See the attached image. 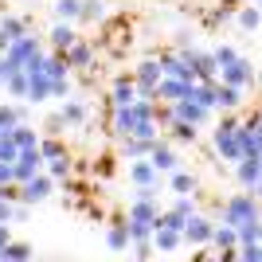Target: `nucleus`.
Returning <instances> with one entry per match:
<instances>
[{"label": "nucleus", "mask_w": 262, "mask_h": 262, "mask_svg": "<svg viewBox=\"0 0 262 262\" xmlns=\"http://www.w3.org/2000/svg\"><path fill=\"white\" fill-rule=\"evenodd\" d=\"M239 102H243V90H239V86H227V82H215V110L231 114V110H239Z\"/></svg>", "instance_id": "f3484780"}, {"label": "nucleus", "mask_w": 262, "mask_h": 262, "mask_svg": "<svg viewBox=\"0 0 262 262\" xmlns=\"http://www.w3.org/2000/svg\"><path fill=\"white\" fill-rule=\"evenodd\" d=\"M168 137H172V141H180V145H192V141H196V121L176 118L172 125H168Z\"/></svg>", "instance_id": "5701e85b"}, {"label": "nucleus", "mask_w": 262, "mask_h": 262, "mask_svg": "<svg viewBox=\"0 0 262 262\" xmlns=\"http://www.w3.org/2000/svg\"><path fill=\"white\" fill-rule=\"evenodd\" d=\"M254 215H262V208H258V196H254V192L231 196L227 204H223V219H227L231 227H235V223H243V219H254Z\"/></svg>", "instance_id": "f03ea898"}, {"label": "nucleus", "mask_w": 262, "mask_h": 262, "mask_svg": "<svg viewBox=\"0 0 262 262\" xmlns=\"http://www.w3.org/2000/svg\"><path fill=\"white\" fill-rule=\"evenodd\" d=\"M0 28H4V32H8L12 39H20V35H28V24H24V20H16V16H4V20H0Z\"/></svg>", "instance_id": "72a5a7b5"}, {"label": "nucleus", "mask_w": 262, "mask_h": 262, "mask_svg": "<svg viewBox=\"0 0 262 262\" xmlns=\"http://www.w3.org/2000/svg\"><path fill=\"white\" fill-rule=\"evenodd\" d=\"M137 121H141V114H137V106H114V137H133V129H137Z\"/></svg>", "instance_id": "9b49d317"}, {"label": "nucleus", "mask_w": 262, "mask_h": 262, "mask_svg": "<svg viewBox=\"0 0 262 262\" xmlns=\"http://www.w3.org/2000/svg\"><path fill=\"white\" fill-rule=\"evenodd\" d=\"M157 141H141V137H125L121 141V157H129V161H137V157H149L153 153Z\"/></svg>", "instance_id": "393cba45"}, {"label": "nucleus", "mask_w": 262, "mask_h": 262, "mask_svg": "<svg viewBox=\"0 0 262 262\" xmlns=\"http://www.w3.org/2000/svg\"><path fill=\"white\" fill-rule=\"evenodd\" d=\"M235 129H239V118H223L215 125V153L223 157V161H239L243 149H239V137H235Z\"/></svg>", "instance_id": "f257e3e1"}, {"label": "nucleus", "mask_w": 262, "mask_h": 262, "mask_svg": "<svg viewBox=\"0 0 262 262\" xmlns=\"http://www.w3.org/2000/svg\"><path fill=\"white\" fill-rule=\"evenodd\" d=\"M254 78H258V71H254L251 59H243V55L235 59V63H227L223 71H219V82H227V86H239V90H247Z\"/></svg>", "instance_id": "423d86ee"}, {"label": "nucleus", "mask_w": 262, "mask_h": 262, "mask_svg": "<svg viewBox=\"0 0 262 262\" xmlns=\"http://www.w3.org/2000/svg\"><path fill=\"white\" fill-rule=\"evenodd\" d=\"M102 16H106V4H102V0H82V16H78L82 24H98Z\"/></svg>", "instance_id": "7c9ffc66"}, {"label": "nucleus", "mask_w": 262, "mask_h": 262, "mask_svg": "<svg viewBox=\"0 0 262 262\" xmlns=\"http://www.w3.org/2000/svg\"><path fill=\"white\" fill-rule=\"evenodd\" d=\"M47 98H51V78H47V71L43 75H28V102L39 106V102H47Z\"/></svg>", "instance_id": "aec40b11"}, {"label": "nucleus", "mask_w": 262, "mask_h": 262, "mask_svg": "<svg viewBox=\"0 0 262 262\" xmlns=\"http://www.w3.org/2000/svg\"><path fill=\"white\" fill-rule=\"evenodd\" d=\"M149 157H153V164L161 168V172H176V168H180V161H176V149H172V145H164V141H157Z\"/></svg>", "instance_id": "412c9836"}, {"label": "nucleus", "mask_w": 262, "mask_h": 262, "mask_svg": "<svg viewBox=\"0 0 262 262\" xmlns=\"http://www.w3.org/2000/svg\"><path fill=\"white\" fill-rule=\"evenodd\" d=\"M211 235H215V223L204 215H188L184 223V243H192V247H211Z\"/></svg>", "instance_id": "6e6552de"}, {"label": "nucleus", "mask_w": 262, "mask_h": 262, "mask_svg": "<svg viewBox=\"0 0 262 262\" xmlns=\"http://www.w3.org/2000/svg\"><path fill=\"white\" fill-rule=\"evenodd\" d=\"M211 55H215L219 71H223V67H227V63H235V59H239V51H235V47H227V43H219V47H215V51H211Z\"/></svg>", "instance_id": "f704fd0d"}, {"label": "nucleus", "mask_w": 262, "mask_h": 262, "mask_svg": "<svg viewBox=\"0 0 262 262\" xmlns=\"http://www.w3.org/2000/svg\"><path fill=\"white\" fill-rule=\"evenodd\" d=\"M176 121V106L168 102V106H157V125H172Z\"/></svg>", "instance_id": "e433bc0d"}, {"label": "nucleus", "mask_w": 262, "mask_h": 262, "mask_svg": "<svg viewBox=\"0 0 262 262\" xmlns=\"http://www.w3.org/2000/svg\"><path fill=\"white\" fill-rule=\"evenodd\" d=\"M8 137H12L16 145H20V149H35V145L43 141V137H39V133L32 129V125H24V121L16 125V129H8Z\"/></svg>", "instance_id": "b1692460"}, {"label": "nucleus", "mask_w": 262, "mask_h": 262, "mask_svg": "<svg viewBox=\"0 0 262 262\" xmlns=\"http://www.w3.org/2000/svg\"><path fill=\"white\" fill-rule=\"evenodd\" d=\"M235 180H239L247 192H254L262 180V157H239L235 161Z\"/></svg>", "instance_id": "1a4fd4ad"}, {"label": "nucleus", "mask_w": 262, "mask_h": 262, "mask_svg": "<svg viewBox=\"0 0 262 262\" xmlns=\"http://www.w3.org/2000/svg\"><path fill=\"white\" fill-rule=\"evenodd\" d=\"M110 98H114V106H129V102H137V98H141L137 75H118V78H114V86H110Z\"/></svg>", "instance_id": "9d476101"}, {"label": "nucleus", "mask_w": 262, "mask_h": 262, "mask_svg": "<svg viewBox=\"0 0 262 262\" xmlns=\"http://www.w3.org/2000/svg\"><path fill=\"white\" fill-rule=\"evenodd\" d=\"M235 24H239L243 32H254V28L262 24V8H258V4H247V8H239V12H235Z\"/></svg>", "instance_id": "a878e982"}, {"label": "nucleus", "mask_w": 262, "mask_h": 262, "mask_svg": "<svg viewBox=\"0 0 262 262\" xmlns=\"http://www.w3.org/2000/svg\"><path fill=\"white\" fill-rule=\"evenodd\" d=\"M12 223H0V258H4V247H8V243H12Z\"/></svg>", "instance_id": "a19ab883"}, {"label": "nucleus", "mask_w": 262, "mask_h": 262, "mask_svg": "<svg viewBox=\"0 0 262 262\" xmlns=\"http://www.w3.org/2000/svg\"><path fill=\"white\" fill-rule=\"evenodd\" d=\"M59 114H63V121H67V125H82V121H86V106H82L78 98H67Z\"/></svg>", "instance_id": "bb28decb"}, {"label": "nucleus", "mask_w": 262, "mask_h": 262, "mask_svg": "<svg viewBox=\"0 0 262 262\" xmlns=\"http://www.w3.org/2000/svg\"><path fill=\"white\" fill-rule=\"evenodd\" d=\"M39 149H43V157H47V161L63 153V145H59V141H51V137H43V141H39Z\"/></svg>", "instance_id": "58836bf2"}, {"label": "nucleus", "mask_w": 262, "mask_h": 262, "mask_svg": "<svg viewBox=\"0 0 262 262\" xmlns=\"http://www.w3.org/2000/svg\"><path fill=\"white\" fill-rule=\"evenodd\" d=\"M4 90H8L12 98H28V71H12L4 78Z\"/></svg>", "instance_id": "cd10ccee"}, {"label": "nucleus", "mask_w": 262, "mask_h": 262, "mask_svg": "<svg viewBox=\"0 0 262 262\" xmlns=\"http://www.w3.org/2000/svg\"><path fill=\"white\" fill-rule=\"evenodd\" d=\"M157 176H161V168L153 164V157H137L129 164V180L137 188H157Z\"/></svg>", "instance_id": "f8f14e48"}, {"label": "nucleus", "mask_w": 262, "mask_h": 262, "mask_svg": "<svg viewBox=\"0 0 262 262\" xmlns=\"http://www.w3.org/2000/svg\"><path fill=\"white\" fill-rule=\"evenodd\" d=\"M172 106H176V118L196 121V125H200V121H208V114H211V110L204 106V102H196V98H180V102H172Z\"/></svg>", "instance_id": "dca6fc26"}, {"label": "nucleus", "mask_w": 262, "mask_h": 262, "mask_svg": "<svg viewBox=\"0 0 262 262\" xmlns=\"http://www.w3.org/2000/svg\"><path fill=\"white\" fill-rule=\"evenodd\" d=\"M153 251H157V243H153V239H137V243H133V254H137V258H149Z\"/></svg>", "instance_id": "4c0bfd02"}, {"label": "nucleus", "mask_w": 262, "mask_h": 262, "mask_svg": "<svg viewBox=\"0 0 262 262\" xmlns=\"http://www.w3.org/2000/svg\"><path fill=\"white\" fill-rule=\"evenodd\" d=\"M106 247H110V251H118V254H125L133 247L129 219H118V223H110V227H106Z\"/></svg>", "instance_id": "ddd939ff"}, {"label": "nucleus", "mask_w": 262, "mask_h": 262, "mask_svg": "<svg viewBox=\"0 0 262 262\" xmlns=\"http://www.w3.org/2000/svg\"><path fill=\"white\" fill-rule=\"evenodd\" d=\"M161 78H164V63H161V59H145V63L137 67V86H141L145 98L157 102V86H161Z\"/></svg>", "instance_id": "0eeeda50"}, {"label": "nucleus", "mask_w": 262, "mask_h": 262, "mask_svg": "<svg viewBox=\"0 0 262 262\" xmlns=\"http://www.w3.org/2000/svg\"><path fill=\"white\" fill-rule=\"evenodd\" d=\"M20 118H24L20 106H0V129H4V133L16 129V125H20Z\"/></svg>", "instance_id": "2f4dec72"}, {"label": "nucleus", "mask_w": 262, "mask_h": 262, "mask_svg": "<svg viewBox=\"0 0 262 262\" xmlns=\"http://www.w3.org/2000/svg\"><path fill=\"white\" fill-rule=\"evenodd\" d=\"M0 133H4V129H0Z\"/></svg>", "instance_id": "de8ad7c7"}, {"label": "nucleus", "mask_w": 262, "mask_h": 262, "mask_svg": "<svg viewBox=\"0 0 262 262\" xmlns=\"http://www.w3.org/2000/svg\"><path fill=\"white\" fill-rule=\"evenodd\" d=\"M51 192H55V176L51 172H35L32 180L20 184V204H43V200H51Z\"/></svg>", "instance_id": "20e7f679"}, {"label": "nucleus", "mask_w": 262, "mask_h": 262, "mask_svg": "<svg viewBox=\"0 0 262 262\" xmlns=\"http://www.w3.org/2000/svg\"><path fill=\"white\" fill-rule=\"evenodd\" d=\"M82 16V0H55V20H71L75 24Z\"/></svg>", "instance_id": "c85d7f7f"}, {"label": "nucleus", "mask_w": 262, "mask_h": 262, "mask_svg": "<svg viewBox=\"0 0 262 262\" xmlns=\"http://www.w3.org/2000/svg\"><path fill=\"white\" fill-rule=\"evenodd\" d=\"M227 16H231V4H223V8H219L215 16H211V20H215V24H223V20H227Z\"/></svg>", "instance_id": "37998d69"}, {"label": "nucleus", "mask_w": 262, "mask_h": 262, "mask_svg": "<svg viewBox=\"0 0 262 262\" xmlns=\"http://www.w3.org/2000/svg\"><path fill=\"white\" fill-rule=\"evenodd\" d=\"M254 196H258V200H262V180H258V188H254Z\"/></svg>", "instance_id": "c03bdc74"}, {"label": "nucleus", "mask_w": 262, "mask_h": 262, "mask_svg": "<svg viewBox=\"0 0 262 262\" xmlns=\"http://www.w3.org/2000/svg\"><path fill=\"white\" fill-rule=\"evenodd\" d=\"M4 258H8V262L32 258V247H28V243H8V247H4Z\"/></svg>", "instance_id": "473e14b6"}, {"label": "nucleus", "mask_w": 262, "mask_h": 262, "mask_svg": "<svg viewBox=\"0 0 262 262\" xmlns=\"http://www.w3.org/2000/svg\"><path fill=\"white\" fill-rule=\"evenodd\" d=\"M12 215H16V204H12V200H0V223H12Z\"/></svg>", "instance_id": "ea45409f"}, {"label": "nucleus", "mask_w": 262, "mask_h": 262, "mask_svg": "<svg viewBox=\"0 0 262 262\" xmlns=\"http://www.w3.org/2000/svg\"><path fill=\"white\" fill-rule=\"evenodd\" d=\"M153 243H157V251H161V254H172V251H180V243H184V231L157 227V231H153Z\"/></svg>", "instance_id": "a211bd4d"}, {"label": "nucleus", "mask_w": 262, "mask_h": 262, "mask_svg": "<svg viewBox=\"0 0 262 262\" xmlns=\"http://www.w3.org/2000/svg\"><path fill=\"white\" fill-rule=\"evenodd\" d=\"M75 24L71 20H55V28H51V35H47V43H51V51H71V47H75Z\"/></svg>", "instance_id": "4468645a"}, {"label": "nucleus", "mask_w": 262, "mask_h": 262, "mask_svg": "<svg viewBox=\"0 0 262 262\" xmlns=\"http://www.w3.org/2000/svg\"><path fill=\"white\" fill-rule=\"evenodd\" d=\"M168 184H172L176 196H192V192H196V176L184 172V168H176V172H168Z\"/></svg>", "instance_id": "4be33fe9"}, {"label": "nucleus", "mask_w": 262, "mask_h": 262, "mask_svg": "<svg viewBox=\"0 0 262 262\" xmlns=\"http://www.w3.org/2000/svg\"><path fill=\"white\" fill-rule=\"evenodd\" d=\"M254 82H258V86H262V71H258V78H254Z\"/></svg>", "instance_id": "a18cd8bd"}, {"label": "nucleus", "mask_w": 262, "mask_h": 262, "mask_svg": "<svg viewBox=\"0 0 262 262\" xmlns=\"http://www.w3.org/2000/svg\"><path fill=\"white\" fill-rule=\"evenodd\" d=\"M8 47H12V35H8V32H4V28H0V55L8 51Z\"/></svg>", "instance_id": "79ce46f5"}, {"label": "nucleus", "mask_w": 262, "mask_h": 262, "mask_svg": "<svg viewBox=\"0 0 262 262\" xmlns=\"http://www.w3.org/2000/svg\"><path fill=\"white\" fill-rule=\"evenodd\" d=\"M63 55H67V63H71V71H86V67L94 63V47L82 43V39H75V47L63 51Z\"/></svg>", "instance_id": "6ab92c4d"}, {"label": "nucleus", "mask_w": 262, "mask_h": 262, "mask_svg": "<svg viewBox=\"0 0 262 262\" xmlns=\"http://www.w3.org/2000/svg\"><path fill=\"white\" fill-rule=\"evenodd\" d=\"M180 55L192 63L196 78H204V82H219V63H215V55H211V51H200V47H180Z\"/></svg>", "instance_id": "39448f33"}, {"label": "nucleus", "mask_w": 262, "mask_h": 262, "mask_svg": "<svg viewBox=\"0 0 262 262\" xmlns=\"http://www.w3.org/2000/svg\"><path fill=\"white\" fill-rule=\"evenodd\" d=\"M188 78H172V75H164L161 78V86H157V98H164V102H180V98H188Z\"/></svg>", "instance_id": "2eb2a0df"}, {"label": "nucleus", "mask_w": 262, "mask_h": 262, "mask_svg": "<svg viewBox=\"0 0 262 262\" xmlns=\"http://www.w3.org/2000/svg\"><path fill=\"white\" fill-rule=\"evenodd\" d=\"M43 172H51L55 180H67V176H71V157H67V153L51 157V161H47V168H43Z\"/></svg>", "instance_id": "c756f323"}, {"label": "nucleus", "mask_w": 262, "mask_h": 262, "mask_svg": "<svg viewBox=\"0 0 262 262\" xmlns=\"http://www.w3.org/2000/svg\"><path fill=\"white\" fill-rule=\"evenodd\" d=\"M258 8H262V0H258Z\"/></svg>", "instance_id": "49530a36"}, {"label": "nucleus", "mask_w": 262, "mask_h": 262, "mask_svg": "<svg viewBox=\"0 0 262 262\" xmlns=\"http://www.w3.org/2000/svg\"><path fill=\"white\" fill-rule=\"evenodd\" d=\"M35 51H39V39H35L32 32L20 35V39H12V47L4 51V67H8V75H12V71H24V67H28V59H32Z\"/></svg>", "instance_id": "7ed1b4c3"}, {"label": "nucleus", "mask_w": 262, "mask_h": 262, "mask_svg": "<svg viewBox=\"0 0 262 262\" xmlns=\"http://www.w3.org/2000/svg\"><path fill=\"white\" fill-rule=\"evenodd\" d=\"M51 98H59V102L71 98V78H55L51 82Z\"/></svg>", "instance_id": "c9c22d12"}]
</instances>
